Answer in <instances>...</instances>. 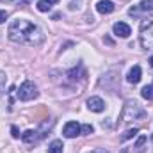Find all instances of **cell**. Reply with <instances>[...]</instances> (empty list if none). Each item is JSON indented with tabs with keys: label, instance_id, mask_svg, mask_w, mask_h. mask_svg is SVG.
Wrapping results in <instances>:
<instances>
[{
	"label": "cell",
	"instance_id": "obj_1",
	"mask_svg": "<svg viewBox=\"0 0 153 153\" xmlns=\"http://www.w3.org/2000/svg\"><path fill=\"white\" fill-rule=\"evenodd\" d=\"M7 36L14 43L29 45V46H39L43 43V30L36 23L27 22V20H13L7 29Z\"/></svg>",
	"mask_w": 153,
	"mask_h": 153
},
{
	"label": "cell",
	"instance_id": "obj_2",
	"mask_svg": "<svg viewBox=\"0 0 153 153\" xmlns=\"http://www.w3.org/2000/svg\"><path fill=\"white\" fill-rule=\"evenodd\" d=\"M144 117H146V111L137 102H126V105L121 112L123 121H134V119H144Z\"/></svg>",
	"mask_w": 153,
	"mask_h": 153
},
{
	"label": "cell",
	"instance_id": "obj_3",
	"mask_svg": "<svg viewBox=\"0 0 153 153\" xmlns=\"http://www.w3.org/2000/svg\"><path fill=\"white\" fill-rule=\"evenodd\" d=\"M139 41H141V46L144 50H152L153 48V20H144L141 23Z\"/></svg>",
	"mask_w": 153,
	"mask_h": 153
},
{
	"label": "cell",
	"instance_id": "obj_4",
	"mask_svg": "<svg viewBox=\"0 0 153 153\" xmlns=\"http://www.w3.org/2000/svg\"><path fill=\"white\" fill-rule=\"evenodd\" d=\"M36 96H38V87L34 85V82L25 80L18 89V98L22 102H29V100H34Z\"/></svg>",
	"mask_w": 153,
	"mask_h": 153
},
{
	"label": "cell",
	"instance_id": "obj_5",
	"mask_svg": "<svg viewBox=\"0 0 153 153\" xmlns=\"http://www.w3.org/2000/svg\"><path fill=\"white\" fill-rule=\"evenodd\" d=\"M87 109L91 112H103L105 111V102L100 96H91L87 100Z\"/></svg>",
	"mask_w": 153,
	"mask_h": 153
},
{
	"label": "cell",
	"instance_id": "obj_6",
	"mask_svg": "<svg viewBox=\"0 0 153 153\" xmlns=\"http://www.w3.org/2000/svg\"><path fill=\"white\" fill-rule=\"evenodd\" d=\"M62 134H64V137H68V139H73V137H76V135L80 134V125H78L76 121H68V123L64 125V130H62Z\"/></svg>",
	"mask_w": 153,
	"mask_h": 153
},
{
	"label": "cell",
	"instance_id": "obj_7",
	"mask_svg": "<svg viewBox=\"0 0 153 153\" xmlns=\"http://www.w3.org/2000/svg\"><path fill=\"white\" fill-rule=\"evenodd\" d=\"M112 30H114V34L117 36V38H128L130 36V27L126 25V23H123V22H117V23H114V27H112Z\"/></svg>",
	"mask_w": 153,
	"mask_h": 153
},
{
	"label": "cell",
	"instance_id": "obj_8",
	"mask_svg": "<svg viewBox=\"0 0 153 153\" xmlns=\"http://www.w3.org/2000/svg\"><path fill=\"white\" fill-rule=\"evenodd\" d=\"M114 9H116V5H114V2H111V0H100L96 4V11L102 13V14H111Z\"/></svg>",
	"mask_w": 153,
	"mask_h": 153
},
{
	"label": "cell",
	"instance_id": "obj_9",
	"mask_svg": "<svg viewBox=\"0 0 153 153\" xmlns=\"http://www.w3.org/2000/svg\"><path fill=\"white\" fill-rule=\"evenodd\" d=\"M43 135H45V134H39V132H36V130H27L25 134H22V139H23L25 143L30 144V143H38Z\"/></svg>",
	"mask_w": 153,
	"mask_h": 153
},
{
	"label": "cell",
	"instance_id": "obj_10",
	"mask_svg": "<svg viewBox=\"0 0 153 153\" xmlns=\"http://www.w3.org/2000/svg\"><path fill=\"white\" fill-rule=\"evenodd\" d=\"M141 75H143V71H141V66H134V68L128 71L126 80H128L130 84H137V82L141 80Z\"/></svg>",
	"mask_w": 153,
	"mask_h": 153
},
{
	"label": "cell",
	"instance_id": "obj_11",
	"mask_svg": "<svg viewBox=\"0 0 153 153\" xmlns=\"http://www.w3.org/2000/svg\"><path fill=\"white\" fill-rule=\"evenodd\" d=\"M62 148H64L62 141H52L48 146V153H62Z\"/></svg>",
	"mask_w": 153,
	"mask_h": 153
},
{
	"label": "cell",
	"instance_id": "obj_12",
	"mask_svg": "<svg viewBox=\"0 0 153 153\" xmlns=\"http://www.w3.org/2000/svg\"><path fill=\"white\" fill-rule=\"evenodd\" d=\"M144 143H146V135H141V137L137 139L135 146H132V153H141V152H143V146H144Z\"/></svg>",
	"mask_w": 153,
	"mask_h": 153
},
{
	"label": "cell",
	"instance_id": "obj_13",
	"mask_svg": "<svg viewBox=\"0 0 153 153\" xmlns=\"http://www.w3.org/2000/svg\"><path fill=\"white\" fill-rule=\"evenodd\" d=\"M141 94H143V98H144V100L153 102V85H144V87H143V91H141Z\"/></svg>",
	"mask_w": 153,
	"mask_h": 153
},
{
	"label": "cell",
	"instance_id": "obj_14",
	"mask_svg": "<svg viewBox=\"0 0 153 153\" xmlns=\"http://www.w3.org/2000/svg\"><path fill=\"white\" fill-rule=\"evenodd\" d=\"M139 134V130L137 128H128L123 135H121V141H128V139H132V137H135Z\"/></svg>",
	"mask_w": 153,
	"mask_h": 153
},
{
	"label": "cell",
	"instance_id": "obj_15",
	"mask_svg": "<svg viewBox=\"0 0 153 153\" xmlns=\"http://www.w3.org/2000/svg\"><path fill=\"white\" fill-rule=\"evenodd\" d=\"M50 7H52V4L48 2V0H39L38 2V9L41 13H46V11H50Z\"/></svg>",
	"mask_w": 153,
	"mask_h": 153
},
{
	"label": "cell",
	"instance_id": "obj_16",
	"mask_svg": "<svg viewBox=\"0 0 153 153\" xmlns=\"http://www.w3.org/2000/svg\"><path fill=\"white\" fill-rule=\"evenodd\" d=\"M139 9L141 11H153V0H143L139 4Z\"/></svg>",
	"mask_w": 153,
	"mask_h": 153
},
{
	"label": "cell",
	"instance_id": "obj_17",
	"mask_svg": "<svg viewBox=\"0 0 153 153\" xmlns=\"http://www.w3.org/2000/svg\"><path fill=\"white\" fill-rule=\"evenodd\" d=\"M93 132H94V128H93V125H89V123L84 125V126H80V134H82V135H91Z\"/></svg>",
	"mask_w": 153,
	"mask_h": 153
},
{
	"label": "cell",
	"instance_id": "obj_18",
	"mask_svg": "<svg viewBox=\"0 0 153 153\" xmlns=\"http://www.w3.org/2000/svg\"><path fill=\"white\" fill-rule=\"evenodd\" d=\"M7 16H9L7 11H2V9H0V23H4V22L7 20Z\"/></svg>",
	"mask_w": 153,
	"mask_h": 153
},
{
	"label": "cell",
	"instance_id": "obj_19",
	"mask_svg": "<svg viewBox=\"0 0 153 153\" xmlns=\"http://www.w3.org/2000/svg\"><path fill=\"white\" fill-rule=\"evenodd\" d=\"M11 132H13V137H14V139H18V137H20V132H18V128H16V126H11Z\"/></svg>",
	"mask_w": 153,
	"mask_h": 153
},
{
	"label": "cell",
	"instance_id": "obj_20",
	"mask_svg": "<svg viewBox=\"0 0 153 153\" xmlns=\"http://www.w3.org/2000/svg\"><path fill=\"white\" fill-rule=\"evenodd\" d=\"M48 2H50V4H57L59 0H48Z\"/></svg>",
	"mask_w": 153,
	"mask_h": 153
},
{
	"label": "cell",
	"instance_id": "obj_21",
	"mask_svg": "<svg viewBox=\"0 0 153 153\" xmlns=\"http://www.w3.org/2000/svg\"><path fill=\"white\" fill-rule=\"evenodd\" d=\"M150 64H152V66H153V57H152V59H150Z\"/></svg>",
	"mask_w": 153,
	"mask_h": 153
},
{
	"label": "cell",
	"instance_id": "obj_22",
	"mask_svg": "<svg viewBox=\"0 0 153 153\" xmlns=\"http://www.w3.org/2000/svg\"><path fill=\"white\" fill-rule=\"evenodd\" d=\"M152 143H153V134H152Z\"/></svg>",
	"mask_w": 153,
	"mask_h": 153
}]
</instances>
